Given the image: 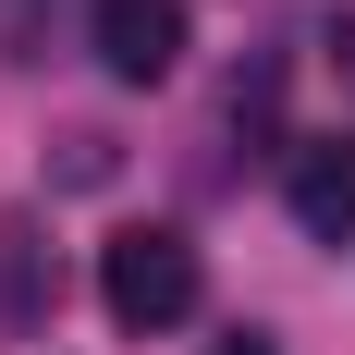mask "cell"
<instances>
[{
	"label": "cell",
	"instance_id": "3957f363",
	"mask_svg": "<svg viewBox=\"0 0 355 355\" xmlns=\"http://www.w3.org/2000/svg\"><path fill=\"white\" fill-rule=\"evenodd\" d=\"M282 209L294 233H319V245H355V135H306L282 159Z\"/></svg>",
	"mask_w": 355,
	"mask_h": 355
},
{
	"label": "cell",
	"instance_id": "6da1fadb",
	"mask_svg": "<svg viewBox=\"0 0 355 355\" xmlns=\"http://www.w3.org/2000/svg\"><path fill=\"white\" fill-rule=\"evenodd\" d=\"M196 245H184V233H159V220H147V233H110L98 245V306L123 331H172V319H196Z\"/></svg>",
	"mask_w": 355,
	"mask_h": 355
},
{
	"label": "cell",
	"instance_id": "7a4b0ae2",
	"mask_svg": "<svg viewBox=\"0 0 355 355\" xmlns=\"http://www.w3.org/2000/svg\"><path fill=\"white\" fill-rule=\"evenodd\" d=\"M86 37L123 86H159L184 62V0H86Z\"/></svg>",
	"mask_w": 355,
	"mask_h": 355
},
{
	"label": "cell",
	"instance_id": "5b68a950",
	"mask_svg": "<svg viewBox=\"0 0 355 355\" xmlns=\"http://www.w3.org/2000/svg\"><path fill=\"white\" fill-rule=\"evenodd\" d=\"M319 49H331V62L355 73V12H331V37H319Z\"/></svg>",
	"mask_w": 355,
	"mask_h": 355
},
{
	"label": "cell",
	"instance_id": "8992f818",
	"mask_svg": "<svg viewBox=\"0 0 355 355\" xmlns=\"http://www.w3.org/2000/svg\"><path fill=\"white\" fill-rule=\"evenodd\" d=\"M220 355H270V331H220Z\"/></svg>",
	"mask_w": 355,
	"mask_h": 355
},
{
	"label": "cell",
	"instance_id": "277c9868",
	"mask_svg": "<svg viewBox=\"0 0 355 355\" xmlns=\"http://www.w3.org/2000/svg\"><path fill=\"white\" fill-rule=\"evenodd\" d=\"M0 319L37 331L49 319V270H37V220H0Z\"/></svg>",
	"mask_w": 355,
	"mask_h": 355
}]
</instances>
